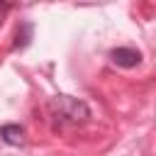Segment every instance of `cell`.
Segmentation results:
<instances>
[{"instance_id":"cell-2","label":"cell","mask_w":156,"mask_h":156,"mask_svg":"<svg viewBox=\"0 0 156 156\" xmlns=\"http://www.w3.org/2000/svg\"><path fill=\"white\" fill-rule=\"evenodd\" d=\"M110 58H112L117 66H122V68H134V66H139L141 54H139L136 49L119 46V49H112V51H110Z\"/></svg>"},{"instance_id":"cell-1","label":"cell","mask_w":156,"mask_h":156,"mask_svg":"<svg viewBox=\"0 0 156 156\" xmlns=\"http://www.w3.org/2000/svg\"><path fill=\"white\" fill-rule=\"evenodd\" d=\"M54 107L58 110L61 117H66V119H71V122H85V119L90 117L88 105L80 102V100H76V98H68V95H58L56 102H54Z\"/></svg>"},{"instance_id":"cell-3","label":"cell","mask_w":156,"mask_h":156,"mask_svg":"<svg viewBox=\"0 0 156 156\" xmlns=\"http://www.w3.org/2000/svg\"><path fill=\"white\" fill-rule=\"evenodd\" d=\"M0 136H2L7 144H12V146H20V144L24 141V129H22L20 124H5V127L0 129Z\"/></svg>"},{"instance_id":"cell-4","label":"cell","mask_w":156,"mask_h":156,"mask_svg":"<svg viewBox=\"0 0 156 156\" xmlns=\"http://www.w3.org/2000/svg\"><path fill=\"white\" fill-rule=\"evenodd\" d=\"M7 10H10V5H7V2H2V5H0V24H2V20H5V12H7Z\"/></svg>"}]
</instances>
